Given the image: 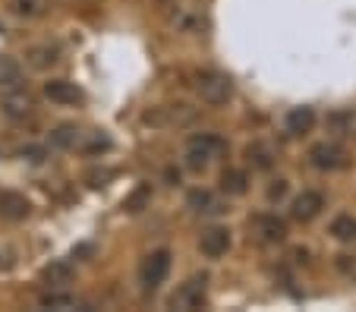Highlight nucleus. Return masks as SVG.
Wrapping results in <instances>:
<instances>
[{
	"mask_svg": "<svg viewBox=\"0 0 356 312\" xmlns=\"http://www.w3.org/2000/svg\"><path fill=\"white\" fill-rule=\"evenodd\" d=\"M221 190L227 192V196H243V192L249 190V176H246V170L227 167V170L221 174Z\"/></svg>",
	"mask_w": 356,
	"mask_h": 312,
	"instance_id": "19",
	"label": "nucleus"
},
{
	"mask_svg": "<svg viewBox=\"0 0 356 312\" xmlns=\"http://www.w3.org/2000/svg\"><path fill=\"white\" fill-rule=\"evenodd\" d=\"M221 149H224L221 136H215V133H195V136H189L186 145H183V164H186L193 174H202V170L218 158Z\"/></svg>",
	"mask_w": 356,
	"mask_h": 312,
	"instance_id": "1",
	"label": "nucleus"
},
{
	"mask_svg": "<svg viewBox=\"0 0 356 312\" xmlns=\"http://www.w3.org/2000/svg\"><path fill=\"white\" fill-rule=\"evenodd\" d=\"M22 85V67L13 57L0 54V88H19Z\"/></svg>",
	"mask_w": 356,
	"mask_h": 312,
	"instance_id": "20",
	"label": "nucleus"
},
{
	"mask_svg": "<svg viewBox=\"0 0 356 312\" xmlns=\"http://www.w3.org/2000/svg\"><path fill=\"white\" fill-rule=\"evenodd\" d=\"M168 274H170V249L148 252L145 262H142V268H139L142 290H158V287L168 281Z\"/></svg>",
	"mask_w": 356,
	"mask_h": 312,
	"instance_id": "4",
	"label": "nucleus"
},
{
	"mask_svg": "<svg viewBox=\"0 0 356 312\" xmlns=\"http://www.w3.org/2000/svg\"><path fill=\"white\" fill-rule=\"evenodd\" d=\"M325 208V196L318 190H302L300 196L290 202V215L296 217V221H312V217H318Z\"/></svg>",
	"mask_w": 356,
	"mask_h": 312,
	"instance_id": "7",
	"label": "nucleus"
},
{
	"mask_svg": "<svg viewBox=\"0 0 356 312\" xmlns=\"http://www.w3.org/2000/svg\"><path fill=\"white\" fill-rule=\"evenodd\" d=\"M7 10L19 19H41L47 13V0H7Z\"/></svg>",
	"mask_w": 356,
	"mask_h": 312,
	"instance_id": "17",
	"label": "nucleus"
},
{
	"mask_svg": "<svg viewBox=\"0 0 356 312\" xmlns=\"http://www.w3.org/2000/svg\"><path fill=\"white\" fill-rule=\"evenodd\" d=\"M284 192H287V180H275V186H268V202H277Z\"/></svg>",
	"mask_w": 356,
	"mask_h": 312,
	"instance_id": "25",
	"label": "nucleus"
},
{
	"mask_svg": "<svg viewBox=\"0 0 356 312\" xmlns=\"http://www.w3.org/2000/svg\"><path fill=\"white\" fill-rule=\"evenodd\" d=\"M73 262L67 258H54L51 265H44V272H41V281H44L51 290H67V284L73 281Z\"/></svg>",
	"mask_w": 356,
	"mask_h": 312,
	"instance_id": "13",
	"label": "nucleus"
},
{
	"mask_svg": "<svg viewBox=\"0 0 356 312\" xmlns=\"http://www.w3.org/2000/svg\"><path fill=\"white\" fill-rule=\"evenodd\" d=\"M205 293H209V274H193V278L183 281V284L174 290L170 309H180V312L199 309V306L205 303Z\"/></svg>",
	"mask_w": 356,
	"mask_h": 312,
	"instance_id": "3",
	"label": "nucleus"
},
{
	"mask_svg": "<svg viewBox=\"0 0 356 312\" xmlns=\"http://www.w3.org/2000/svg\"><path fill=\"white\" fill-rule=\"evenodd\" d=\"M44 98L54 104H79L82 88H76V82H67V79H51L44 82Z\"/></svg>",
	"mask_w": 356,
	"mask_h": 312,
	"instance_id": "14",
	"label": "nucleus"
},
{
	"mask_svg": "<svg viewBox=\"0 0 356 312\" xmlns=\"http://www.w3.org/2000/svg\"><path fill=\"white\" fill-rule=\"evenodd\" d=\"M312 123H316V114L312 108H290L284 114V133L287 136H302V133H309Z\"/></svg>",
	"mask_w": 356,
	"mask_h": 312,
	"instance_id": "15",
	"label": "nucleus"
},
{
	"mask_svg": "<svg viewBox=\"0 0 356 312\" xmlns=\"http://www.w3.org/2000/svg\"><path fill=\"white\" fill-rule=\"evenodd\" d=\"M148 202H152V183H139L127 199H123V208H127L129 215H139L142 208H148Z\"/></svg>",
	"mask_w": 356,
	"mask_h": 312,
	"instance_id": "22",
	"label": "nucleus"
},
{
	"mask_svg": "<svg viewBox=\"0 0 356 312\" xmlns=\"http://www.w3.org/2000/svg\"><path fill=\"white\" fill-rule=\"evenodd\" d=\"M29 108H32V98H29L22 88H3V95H0V110H3V117H10V120H26Z\"/></svg>",
	"mask_w": 356,
	"mask_h": 312,
	"instance_id": "10",
	"label": "nucleus"
},
{
	"mask_svg": "<svg viewBox=\"0 0 356 312\" xmlns=\"http://www.w3.org/2000/svg\"><path fill=\"white\" fill-rule=\"evenodd\" d=\"M26 63L32 69H51L60 63V48L44 41V44H29L26 48Z\"/></svg>",
	"mask_w": 356,
	"mask_h": 312,
	"instance_id": "11",
	"label": "nucleus"
},
{
	"mask_svg": "<svg viewBox=\"0 0 356 312\" xmlns=\"http://www.w3.org/2000/svg\"><path fill=\"white\" fill-rule=\"evenodd\" d=\"M199 249H202V256H209V258L227 256V249H230V231H227V227H221V224L205 227V231H202V237H199Z\"/></svg>",
	"mask_w": 356,
	"mask_h": 312,
	"instance_id": "6",
	"label": "nucleus"
},
{
	"mask_svg": "<svg viewBox=\"0 0 356 312\" xmlns=\"http://www.w3.org/2000/svg\"><path fill=\"white\" fill-rule=\"evenodd\" d=\"M16 268V249L13 246H0V274H7Z\"/></svg>",
	"mask_w": 356,
	"mask_h": 312,
	"instance_id": "24",
	"label": "nucleus"
},
{
	"mask_svg": "<svg viewBox=\"0 0 356 312\" xmlns=\"http://www.w3.org/2000/svg\"><path fill=\"white\" fill-rule=\"evenodd\" d=\"M328 233L334 240H341V243H353L356 240V217L353 215H337L334 221H331Z\"/></svg>",
	"mask_w": 356,
	"mask_h": 312,
	"instance_id": "21",
	"label": "nucleus"
},
{
	"mask_svg": "<svg viewBox=\"0 0 356 312\" xmlns=\"http://www.w3.org/2000/svg\"><path fill=\"white\" fill-rule=\"evenodd\" d=\"M246 164L252 170H271V164H275V151H271V145H265V142L246 145Z\"/></svg>",
	"mask_w": 356,
	"mask_h": 312,
	"instance_id": "18",
	"label": "nucleus"
},
{
	"mask_svg": "<svg viewBox=\"0 0 356 312\" xmlns=\"http://www.w3.org/2000/svg\"><path fill=\"white\" fill-rule=\"evenodd\" d=\"M309 164L316 170H341L347 167V149L337 142H318L309 149Z\"/></svg>",
	"mask_w": 356,
	"mask_h": 312,
	"instance_id": "5",
	"label": "nucleus"
},
{
	"mask_svg": "<svg viewBox=\"0 0 356 312\" xmlns=\"http://www.w3.org/2000/svg\"><path fill=\"white\" fill-rule=\"evenodd\" d=\"M252 231L262 243H284L287 240V224L277 215H256L252 217Z\"/></svg>",
	"mask_w": 356,
	"mask_h": 312,
	"instance_id": "9",
	"label": "nucleus"
},
{
	"mask_svg": "<svg viewBox=\"0 0 356 312\" xmlns=\"http://www.w3.org/2000/svg\"><path fill=\"white\" fill-rule=\"evenodd\" d=\"M41 306H44V309H76V297L60 293V290H51L41 297Z\"/></svg>",
	"mask_w": 356,
	"mask_h": 312,
	"instance_id": "23",
	"label": "nucleus"
},
{
	"mask_svg": "<svg viewBox=\"0 0 356 312\" xmlns=\"http://www.w3.org/2000/svg\"><path fill=\"white\" fill-rule=\"evenodd\" d=\"M19 155L29 158V161H41V158H44V151H41V149H22Z\"/></svg>",
	"mask_w": 356,
	"mask_h": 312,
	"instance_id": "26",
	"label": "nucleus"
},
{
	"mask_svg": "<svg viewBox=\"0 0 356 312\" xmlns=\"http://www.w3.org/2000/svg\"><path fill=\"white\" fill-rule=\"evenodd\" d=\"M186 205L195 211V215H221L224 211V205L218 202V196L209 190H193L186 199Z\"/></svg>",
	"mask_w": 356,
	"mask_h": 312,
	"instance_id": "16",
	"label": "nucleus"
},
{
	"mask_svg": "<svg viewBox=\"0 0 356 312\" xmlns=\"http://www.w3.org/2000/svg\"><path fill=\"white\" fill-rule=\"evenodd\" d=\"M195 95L211 108H221L234 98V82L218 69H202V73H195Z\"/></svg>",
	"mask_w": 356,
	"mask_h": 312,
	"instance_id": "2",
	"label": "nucleus"
},
{
	"mask_svg": "<svg viewBox=\"0 0 356 312\" xmlns=\"http://www.w3.org/2000/svg\"><path fill=\"white\" fill-rule=\"evenodd\" d=\"M82 139H86V133H82L76 123H60V126L51 129V136H47V142H51V149H60V151H73L82 145Z\"/></svg>",
	"mask_w": 356,
	"mask_h": 312,
	"instance_id": "12",
	"label": "nucleus"
},
{
	"mask_svg": "<svg viewBox=\"0 0 356 312\" xmlns=\"http://www.w3.org/2000/svg\"><path fill=\"white\" fill-rule=\"evenodd\" d=\"M32 215V202L16 190H3L0 192V217L3 221H26Z\"/></svg>",
	"mask_w": 356,
	"mask_h": 312,
	"instance_id": "8",
	"label": "nucleus"
}]
</instances>
